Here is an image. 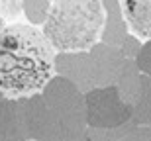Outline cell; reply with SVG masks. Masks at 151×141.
<instances>
[{"label": "cell", "instance_id": "obj_1", "mask_svg": "<svg viewBox=\"0 0 151 141\" xmlns=\"http://www.w3.org/2000/svg\"><path fill=\"white\" fill-rule=\"evenodd\" d=\"M55 49L43 31L28 24L0 29V92L24 98L39 92L53 74Z\"/></svg>", "mask_w": 151, "mask_h": 141}, {"label": "cell", "instance_id": "obj_4", "mask_svg": "<svg viewBox=\"0 0 151 141\" xmlns=\"http://www.w3.org/2000/svg\"><path fill=\"white\" fill-rule=\"evenodd\" d=\"M2 8H4V12H8L12 16L20 12V4H18L16 0H2Z\"/></svg>", "mask_w": 151, "mask_h": 141}, {"label": "cell", "instance_id": "obj_2", "mask_svg": "<svg viewBox=\"0 0 151 141\" xmlns=\"http://www.w3.org/2000/svg\"><path fill=\"white\" fill-rule=\"evenodd\" d=\"M102 24V0H55L41 31L53 49L83 51L98 39Z\"/></svg>", "mask_w": 151, "mask_h": 141}, {"label": "cell", "instance_id": "obj_3", "mask_svg": "<svg viewBox=\"0 0 151 141\" xmlns=\"http://www.w3.org/2000/svg\"><path fill=\"white\" fill-rule=\"evenodd\" d=\"M122 8L132 31L147 39L151 29V0H122Z\"/></svg>", "mask_w": 151, "mask_h": 141}, {"label": "cell", "instance_id": "obj_5", "mask_svg": "<svg viewBox=\"0 0 151 141\" xmlns=\"http://www.w3.org/2000/svg\"><path fill=\"white\" fill-rule=\"evenodd\" d=\"M4 28V20H2V16H0V29Z\"/></svg>", "mask_w": 151, "mask_h": 141}]
</instances>
